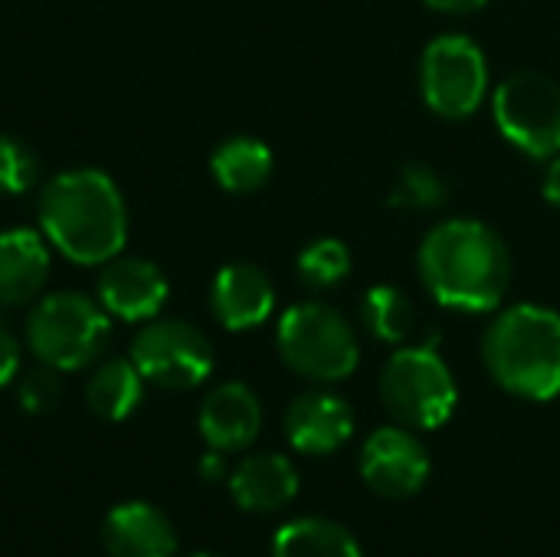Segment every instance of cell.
Listing matches in <instances>:
<instances>
[{
	"mask_svg": "<svg viewBox=\"0 0 560 557\" xmlns=\"http://www.w3.org/2000/svg\"><path fill=\"white\" fill-rule=\"evenodd\" d=\"M427 7L440 10V13H453V16H463V13H476L482 10L489 0H423Z\"/></svg>",
	"mask_w": 560,
	"mask_h": 557,
	"instance_id": "29",
	"label": "cell"
},
{
	"mask_svg": "<svg viewBox=\"0 0 560 557\" xmlns=\"http://www.w3.org/2000/svg\"><path fill=\"white\" fill-rule=\"evenodd\" d=\"M420 95L423 105L450 121L476 115L489 95V62L476 39L463 33H443L427 43L420 56Z\"/></svg>",
	"mask_w": 560,
	"mask_h": 557,
	"instance_id": "7",
	"label": "cell"
},
{
	"mask_svg": "<svg viewBox=\"0 0 560 557\" xmlns=\"http://www.w3.org/2000/svg\"><path fill=\"white\" fill-rule=\"evenodd\" d=\"M108 338L112 315L102 302L69 289L39 295L26 318V345L33 358L59 374L98 364Z\"/></svg>",
	"mask_w": 560,
	"mask_h": 557,
	"instance_id": "4",
	"label": "cell"
},
{
	"mask_svg": "<svg viewBox=\"0 0 560 557\" xmlns=\"http://www.w3.org/2000/svg\"><path fill=\"white\" fill-rule=\"evenodd\" d=\"M20 364H23L20 341H16V335L10 328L0 325V387L13 384L20 378Z\"/></svg>",
	"mask_w": 560,
	"mask_h": 557,
	"instance_id": "26",
	"label": "cell"
},
{
	"mask_svg": "<svg viewBox=\"0 0 560 557\" xmlns=\"http://www.w3.org/2000/svg\"><path fill=\"white\" fill-rule=\"evenodd\" d=\"M230 496L243 512L269 515L299 496V473L289 456L256 453L230 473Z\"/></svg>",
	"mask_w": 560,
	"mask_h": 557,
	"instance_id": "17",
	"label": "cell"
},
{
	"mask_svg": "<svg viewBox=\"0 0 560 557\" xmlns=\"http://www.w3.org/2000/svg\"><path fill=\"white\" fill-rule=\"evenodd\" d=\"M102 545L108 557H174L177 532L158 506L121 502L102 522Z\"/></svg>",
	"mask_w": 560,
	"mask_h": 557,
	"instance_id": "16",
	"label": "cell"
},
{
	"mask_svg": "<svg viewBox=\"0 0 560 557\" xmlns=\"http://www.w3.org/2000/svg\"><path fill=\"white\" fill-rule=\"evenodd\" d=\"M144 384L148 381L141 378V371L135 368L131 358H108V361L95 364V371L89 374L85 404L98 420L121 423L141 407Z\"/></svg>",
	"mask_w": 560,
	"mask_h": 557,
	"instance_id": "18",
	"label": "cell"
},
{
	"mask_svg": "<svg viewBox=\"0 0 560 557\" xmlns=\"http://www.w3.org/2000/svg\"><path fill=\"white\" fill-rule=\"evenodd\" d=\"M361 479L371 492L384 499H410L430 479V453L410 427H381L374 430L358 456Z\"/></svg>",
	"mask_w": 560,
	"mask_h": 557,
	"instance_id": "10",
	"label": "cell"
},
{
	"mask_svg": "<svg viewBox=\"0 0 560 557\" xmlns=\"http://www.w3.org/2000/svg\"><path fill=\"white\" fill-rule=\"evenodd\" d=\"M197 430L210 450L240 453L253 446V440L262 430V404L253 394V387L240 381H226L203 397Z\"/></svg>",
	"mask_w": 560,
	"mask_h": 557,
	"instance_id": "14",
	"label": "cell"
},
{
	"mask_svg": "<svg viewBox=\"0 0 560 557\" xmlns=\"http://www.w3.org/2000/svg\"><path fill=\"white\" fill-rule=\"evenodd\" d=\"M135 368L161 391H194L213 371L210 338L184 318H151L131 341Z\"/></svg>",
	"mask_w": 560,
	"mask_h": 557,
	"instance_id": "9",
	"label": "cell"
},
{
	"mask_svg": "<svg viewBox=\"0 0 560 557\" xmlns=\"http://www.w3.org/2000/svg\"><path fill=\"white\" fill-rule=\"evenodd\" d=\"M354 433V410L335 391H305L285 410V437L289 446L305 456L338 453Z\"/></svg>",
	"mask_w": 560,
	"mask_h": 557,
	"instance_id": "12",
	"label": "cell"
},
{
	"mask_svg": "<svg viewBox=\"0 0 560 557\" xmlns=\"http://www.w3.org/2000/svg\"><path fill=\"white\" fill-rule=\"evenodd\" d=\"M210 312L226 332H249L276 312V286L253 263H230L210 282Z\"/></svg>",
	"mask_w": 560,
	"mask_h": 557,
	"instance_id": "13",
	"label": "cell"
},
{
	"mask_svg": "<svg viewBox=\"0 0 560 557\" xmlns=\"http://www.w3.org/2000/svg\"><path fill=\"white\" fill-rule=\"evenodd\" d=\"M492 118L509 144L532 161L560 154V82L541 72H515L492 92Z\"/></svg>",
	"mask_w": 560,
	"mask_h": 557,
	"instance_id": "8",
	"label": "cell"
},
{
	"mask_svg": "<svg viewBox=\"0 0 560 557\" xmlns=\"http://www.w3.org/2000/svg\"><path fill=\"white\" fill-rule=\"evenodd\" d=\"M377 391L387 414L410 430H440L459 404V387L433 345L397 348L381 371Z\"/></svg>",
	"mask_w": 560,
	"mask_h": 557,
	"instance_id": "6",
	"label": "cell"
},
{
	"mask_svg": "<svg viewBox=\"0 0 560 557\" xmlns=\"http://www.w3.org/2000/svg\"><path fill=\"white\" fill-rule=\"evenodd\" d=\"M423 289L456 312H495L512 282V253L505 240L482 220H440L417 250Z\"/></svg>",
	"mask_w": 560,
	"mask_h": 557,
	"instance_id": "1",
	"label": "cell"
},
{
	"mask_svg": "<svg viewBox=\"0 0 560 557\" xmlns=\"http://www.w3.org/2000/svg\"><path fill=\"white\" fill-rule=\"evenodd\" d=\"M450 190L436 167L423 161H410L397 171V181L390 184L387 204L397 210H440L446 204Z\"/></svg>",
	"mask_w": 560,
	"mask_h": 557,
	"instance_id": "23",
	"label": "cell"
},
{
	"mask_svg": "<svg viewBox=\"0 0 560 557\" xmlns=\"http://www.w3.org/2000/svg\"><path fill=\"white\" fill-rule=\"evenodd\" d=\"M197 469H200V479H203V483H223V479H230V469H226V453H220V450H210V453H203Z\"/></svg>",
	"mask_w": 560,
	"mask_h": 557,
	"instance_id": "27",
	"label": "cell"
},
{
	"mask_svg": "<svg viewBox=\"0 0 560 557\" xmlns=\"http://www.w3.org/2000/svg\"><path fill=\"white\" fill-rule=\"evenodd\" d=\"M39 181H43V164L36 151L13 135H0V194L20 197L33 190Z\"/></svg>",
	"mask_w": 560,
	"mask_h": 557,
	"instance_id": "24",
	"label": "cell"
},
{
	"mask_svg": "<svg viewBox=\"0 0 560 557\" xmlns=\"http://www.w3.org/2000/svg\"><path fill=\"white\" fill-rule=\"evenodd\" d=\"M295 276L312 292L335 289L351 276V250L335 236H318V240H312V243H305L299 250Z\"/></svg>",
	"mask_w": 560,
	"mask_h": 557,
	"instance_id": "22",
	"label": "cell"
},
{
	"mask_svg": "<svg viewBox=\"0 0 560 557\" xmlns=\"http://www.w3.org/2000/svg\"><path fill=\"white\" fill-rule=\"evenodd\" d=\"M36 220L46 243L75 266H105L125 250L128 207L98 167L59 171L39 187Z\"/></svg>",
	"mask_w": 560,
	"mask_h": 557,
	"instance_id": "2",
	"label": "cell"
},
{
	"mask_svg": "<svg viewBox=\"0 0 560 557\" xmlns=\"http://www.w3.org/2000/svg\"><path fill=\"white\" fill-rule=\"evenodd\" d=\"M13 384H16V404H20V410H26L33 417H43V414L56 410L59 401H62L59 371H52L46 364H36V368L23 371Z\"/></svg>",
	"mask_w": 560,
	"mask_h": 557,
	"instance_id": "25",
	"label": "cell"
},
{
	"mask_svg": "<svg viewBox=\"0 0 560 557\" xmlns=\"http://www.w3.org/2000/svg\"><path fill=\"white\" fill-rule=\"evenodd\" d=\"M49 243L39 230L13 227L0 233V309L33 305L52 269Z\"/></svg>",
	"mask_w": 560,
	"mask_h": 557,
	"instance_id": "15",
	"label": "cell"
},
{
	"mask_svg": "<svg viewBox=\"0 0 560 557\" xmlns=\"http://www.w3.org/2000/svg\"><path fill=\"white\" fill-rule=\"evenodd\" d=\"M276 348L299 378L335 384L358 371L361 345L351 322L325 302H299L276 325Z\"/></svg>",
	"mask_w": 560,
	"mask_h": 557,
	"instance_id": "5",
	"label": "cell"
},
{
	"mask_svg": "<svg viewBox=\"0 0 560 557\" xmlns=\"http://www.w3.org/2000/svg\"><path fill=\"white\" fill-rule=\"evenodd\" d=\"M272 557H364L358 538L331 519L285 522L272 538Z\"/></svg>",
	"mask_w": 560,
	"mask_h": 557,
	"instance_id": "20",
	"label": "cell"
},
{
	"mask_svg": "<svg viewBox=\"0 0 560 557\" xmlns=\"http://www.w3.org/2000/svg\"><path fill=\"white\" fill-rule=\"evenodd\" d=\"M541 194L551 207L560 210V154L548 161V171H545V181H541Z\"/></svg>",
	"mask_w": 560,
	"mask_h": 557,
	"instance_id": "28",
	"label": "cell"
},
{
	"mask_svg": "<svg viewBox=\"0 0 560 557\" xmlns=\"http://www.w3.org/2000/svg\"><path fill=\"white\" fill-rule=\"evenodd\" d=\"M190 557H226V555H213V552H197V555Z\"/></svg>",
	"mask_w": 560,
	"mask_h": 557,
	"instance_id": "30",
	"label": "cell"
},
{
	"mask_svg": "<svg viewBox=\"0 0 560 557\" xmlns=\"http://www.w3.org/2000/svg\"><path fill=\"white\" fill-rule=\"evenodd\" d=\"M361 325L384 345H404L417 325V309L410 295L397 286H371L358 305Z\"/></svg>",
	"mask_w": 560,
	"mask_h": 557,
	"instance_id": "21",
	"label": "cell"
},
{
	"mask_svg": "<svg viewBox=\"0 0 560 557\" xmlns=\"http://www.w3.org/2000/svg\"><path fill=\"white\" fill-rule=\"evenodd\" d=\"M489 378L522 401H555L560 394V312L548 305H509L482 335Z\"/></svg>",
	"mask_w": 560,
	"mask_h": 557,
	"instance_id": "3",
	"label": "cell"
},
{
	"mask_svg": "<svg viewBox=\"0 0 560 557\" xmlns=\"http://www.w3.org/2000/svg\"><path fill=\"white\" fill-rule=\"evenodd\" d=\"M272 151L259 138L233 135L220 141L210 154V174L226 194H256L272 177Z\"/></svg>",
	"mask_w": 560,
	"mask_h": 557,
	"instance_id": "19",
	"label": "cell"
},
{
	"mask_svg": "<svg viewBox=\"0 0 560 557\" xmlns=\"http://www.w3.org/2000/svg\"><path fill=\"white\" fill-rule=\"evenodd\" d=\"M171 282L164 269L141 256H115L102 266L95 282V299L102 309L128 325H144L161 315L167 305Z\"/></svg>",
	"mask_w": 560,
	"mask_h": 557,
	"instance_id": "11",
	"label": "cell"
}]
</instances>
